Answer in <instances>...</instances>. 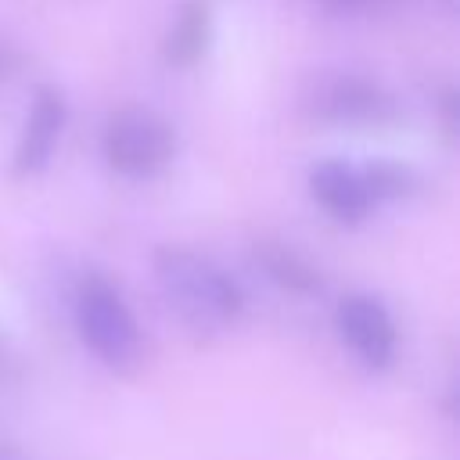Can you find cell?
Instances as JSON below:
<instances>
[{"label":"cell","instance_id":"6da1fadb","mask_svg":"<svg viewBox=\"0 0 460 460\" xmlns=\"http://www.w3.org/2000/svg\"><path fill=\"white\" fill-rule=\"evenodd\" d=\"M151 266L169 309L190 334H219L237 320L244 305L241 288L212 259L180 244H162L155 248Z\"/></svg>","mask_w":460,"mask_h":460},{"label":"cell","instance_id":"7a4b0ae2","mask_svg":"<svg viewBox=\"0 0 460 460\" xmlns=\"http://www.w3.org/2000/svg\"><path fill=\"white\" fill-rule=\"evenodd\" d=\"M75 327L86 349L115 374H133L140 367V327L122 302V295L104 277H86L75 295Z\"/></svg>","mask_w":460,"mask_h":460},{"label":"cell","instance_id":"3957f363","mask_svg":"<svg viewBox=\"0 0 460 460\" xmlns=\"http://www.w3.org/2000/svg\"><path fill=\"white\" fill-rule=\"evenodd\" d=\"M302 104L313 119L331 126H392L399 122V101L374 79L356 72H320L309 79Z\"/></svg>","mask_w":460,"mask_h":460},{"label":"cell","instance_id":"277c9868","mask_svg":"<svg viewBox=\"0 0 460 460\" xmlns=\"http://www.w3.org/2000/svg\"><path fill=\"white\" fill-rule=\"evenodd\" d=\"M176 155V129L151 108H119L104 122V158L122 176H155Z\"/></svg>","mask_w":460,"mask_h":460},{"label":"cell","instance_id":"5b68a950","mask_svg":"<svg viewBox=\"0 0 460 460\" xmlns=\"http://www.w3.org/2000/svg\"><path fill=\"white\" fill-rule=\"evenodd\" d=\"M341 341L367 370H388L395 359V323L374 295H345L334 309Z\"/></svg>","mask_w":460,"mask_h":460},{"label":"cell","instance_id":"8992f818","mask_svg":"<svg viewBox=\"0 0 460 460\" xmlns=\"http://www.w3.org/2000/svg\"><path fill=\"white\" fill-rule=\"evenodd\" d=\"M65 119H68L65 93L58 86H50V83H40L36 93H32V104H29L22 137H18L14 155H11V172L18 180L40 176L50 165L54 147H58L61 129H65Z\"/></svg>","mask_w":460,"mask_h":460},{"label":"cell","instance_id":"52a82bcc","mask_svg":"<svg viewBox=\"0 0 460 460\" xmlns=\"http://www.w3.org/2000/svg\"><path fill=\"white\" fill-rule=\"evenodd\" d=\"M309 194L338 223H359L374 208L367 183L359 176V165H349L341 158H327V162H316L309 169Z\"/></svg>","mask_w":460,"mask_h":460},{"label":"cell","instance_id":"ba28073f","mask_svg":"<svg viewBox=\"0 0 460 460\" xmlns=\"http://www.w3.org/2000/svg\"><path fill=\"white\" fill-rule=\"evenodd\" d=\"M208 43H212V0H183L162 40V58L176 68H190L205 58Z\"/></svg>","mask_w":460,"mask_h":460},{"label":"cell","instance_id":"9c48e42d","mask_svg":"<svg viewBox=\"0 0 460 460\" xmlns=\"http://www.w3.org/2000/svg\"><path fill=\"white\" fill-rule=\"evenodd\" d=\"M252 259H255V266L262 270V277H270V280H273L277 288H284V291L309 295V291L320 288L316 266H313L305 255H298L291 244H284V241H255Z\"/></svg>","mask_w":460,"mask_h":460},{"label":"cell","instance_id":"30bf717a","mask_svg":"<svg viewBox=\"0 0 460 460\" xmlns=\"http://www.w3.org/2000/svg\"><path fill=\"white\" fill-rule=\"evenodd\" d=\"M359 176L367 183V194L370 201H395V198H410L417 187H420V176L402 165V162H388V158H377V162H367L359 165Z\"/></svg>","mask_w":460,"mask_h":460},{"label":"cell","instance_id":"8fae6325","mask_svg":"<svg viewBox=\"0 0 460 460\" xmlns=\"http://www.w3.org/2000/svg\"><path fill=\"white\" fill-rule=\"evenodd\" d=\"M14 68H18V54H14L7 43H0V83H4Z\"/></svg>","mask_w":460,"mask_h":460},{"label":"cell","instance_id":"7c38bea8","mask_svg":"<svg viewBox=\"0 0 460 460\" xmlns=\"http://www.w3.org/2000/svg\"><path fill=\"white\" fill-rule=\"evenodd\" d=\"M323 4H331V7H345V11H352V7H367L370 0H323Z\"/></svg>","mask_w":460,"mask_h":460},{"label":"cell","instance_id":"4fadbf2b","mask_svg":"<svg viewBox=\"0 0 460 460\" xmlns=\"http://www.w3.org/2000/svg\"><path fill=\"white\" fill-rule=\"evenodd\" d=\"M442 4H456V0H442Z\"/></svg>","mask_w":460,"mask_h":460}]
</instances>
